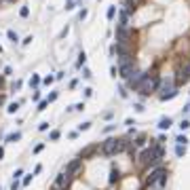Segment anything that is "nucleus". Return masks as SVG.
<instances>
[{"mask_svg": "<svg viewBox=\"0 0 190 190\" xmlns=\"http://www.w3.org/2000/svg\"><path fill=\"white\" fill-rule=\"evenodd\" d=\"M46 127H49V123H40V125H38V129H40V131H44Z\"/></svg>", "mask_w": 190, "mask_h": 190, "instance_id": "nucleus-33", "label": "nucleus"}, {"mask_svg": "<svg viewBox=\"0 0 190 190\" xmlns=\"http://www.w3.org/2000/svg\"><path fill=\"white\" fill-rule=\"evenodd\" d=\"M165 180H167V169H163V167L154 169V171L148 175V184H158V186H163Z\"/></svg>", "mask_w": 190, "mask_h": 190, "instance_id": "nucleus-4", "label": "nucleus"}, {"mask_svg": "<svg viewBox=\"0 0 190 190\" xmlns=\"http://www.w3.org/2000/svg\"><path fill=\"white\" fill-rule=\"evenodd\" d=\"M82 76H85V78H91V72H89V70H87V68L82 70Z\"/></svg>", "mask_w": 190, "mask_h": 190, "instance_id": "nucleus-32", "label": "nucleus"}, {"mask_svg": "<svg viewBox=\"0 0 190 190\" xmlns=\"http://www.w3.org/2000/svg\"><path fill=\"white\" fill-rule=\"evenodd\" d=\"M82 108H85V104H76V106H72L70 110H82Z\"/></svg>", "mask_w": 190, "mask_h": 190, "instance_id": "nucleus-30", "label": "nucleus"}, {"mask_svg": "<svg viewBox=\"0 0 190 190\" xmlns=\"http://www.w3.org/2000/svg\"><path fill=\"white\" fill-rule=\"evenodd\" d=\"M19 15H21V17H28V15H30V9H28V7H23V9L19 11Z\"/></svg>", "mask_w": 190, "mask_h": 190, "instance_id": "nucleus-24", "label": "nucleus"}, {"mask_svg": "<svg viewBox=\"0 0 190 190\" xmlns=\"http://www.w3.org/2000/svg\"><path fill=\"white\" fill-rule=\"evenodd\" d=\"M17 110H19V104H17V102H15V104H11V106H9V112H11V114H15V112H17Z\"/></svg>", "mask_w": 190, "mask_h": 190, "instance_id": "nucleus-22", "label": "nucleus"}, {"mask_svg": "<svg viewBox=\"0 0 190 190\" xmlns=\"http://www.w3.org/2000/svg\"><path fill=\"white\" fill-rule=\"evenodd\" d=\"M188 127H190V121H182V123H180V129H182V131H186Z\"/></svg>", "mask_w": 190, "mask_h": 190, "instance_id": "nucleus-23", "label": "nucleus"}, {"mask_svg": "<svg viewBox=\"0 0 190 190\" xmlns=\"http://www.w3.org/2000/svg\"><path fill=\"white\" fill-rule=\"evenodd\" d=\"M158 154H156V150L154 148H150V150H144L139 154V163L141 165H146V167H154V165H158Z\"/></svg>", "mask_w": 190, "mask_h": 190, "instance_id": "nucleus-3", "label": "nucleus"}, {"mask_svg": "<svg viewBox=\"0 0 190 190\" xmlns=\"http://www.w3.org/2000/svg\"><path fill=\"white\" fill-rule=\"evenodd\" d=\"M177 95V89H171V91H165V93H161V99L163 102H167V99H173Z\"/></svg>", "mask_w": 190, "mask_h": 190, "instance_id": "nucleus-10", "label": "nucleus"}, {"mask_svg": "<svg viewBox=\"0 0 190 190\" xmlns=\"http://www.w3.org/2000/svg\"><path fill=\"white\" fill-rule=\"evenodd\" d=\"M11 190H19V182H17V180L11 184Z\"/></svg>", "mask_w": 190, "mask_h": 190, "instance_id": "nucleus-31", "label": "nucleus"}, {"mask_svg": "<svg viewBox=\"0 0 190 190\" xmlns=\"http://www.w3.org/2000/svg\"><path fill=\"white\" fill-rule=\"evenodd\" d=\"M13 89L17 91V89H21V80H15V85H13Z\"/></svg>", "mask_w": 190, "mask_h": 190, "instance_id": "nucleus-34", "label": "nucleus"}, {"mask_svg": "<svg viewBox=\"0 0 190 190\" xmlns=\"http://www.w3.org/2000/svg\"><path fill=\"white\" fill-rule=\"evenodd\" d=\"M55 186H57V188H66V186H68V173H66V171H63L61 175H57Z\"/></svg>", "mask_w": 190, "mask_h": 190, "instance_id": "nucleus-9", "label": "nucleus"}, {"mask_svg": "<svg viewBox=\"0 0 190 190\" xmlns=\"http://www.w3.org/2000/svg\"><path fill=\"white\" fill-rule=\"evenodd\" d=\"M125 146H127L125 141H118V139H106V141H104V146H102V152H104L106 156H112V154H116V152H121Z\"/></svg>", "mask_w": 190, "mask_h": 190, "instance_id": "nucleus-2", "label": "nucleus"}, {"mask_svg": "<svg viewBox=\"0 0 190 190\" xmlns=\"http://www.w3.org/2000/svg\"><path fill=\"white\" fill-rule=\"evenodd\" d=\"M2 156H4V150H2V148H0V158H2Z\"/></svg>", "mask_w": 190, "mask_h": 190, "instance_id": "nucleus-36", "label": "nucleus"}, {"mask_svg": "<svg viewBox=\"0 0 190 190\" xmlns=\"http://www.w3.org/2000/svg\"><path fill=\"white\" fill-rule=\"evenodd\" d=\"M188 80H190V63L177 72V85H184V82H188Z\"/></svg>", "mask_w": 190, "mask_h": 190, "instance_id": "nucleus-7", "label": "nucleus"}, {"mask_svg": "<svg viewBox=\"0 0 190 190\" xmlns=\"http://www.w3.org/2000/svg\"><path fill=\"white\" fill-rule=\"evenodd\" d=\"M53 80H55V76H46V78H44V85H51Z\"/></svg>", "mask_w": 190, "mask_h": 190, "instance_id": "nucleus-29", "label": "nucleus"}, {"mask_svg": "<svg viewBox=\"0 0 190 190\" xmlns=\"http://www.w3.org/2000/svg\"><path fill=\"white\" fill-rule=\"evenodd\" d=\"M175 141H177V144H184V146H186V144H188V137H186V135H177Z\"/></svg>", "mask_w": 190, "mask_h": 190, "instance_id": "nucleus-19", "label": "nucleus"}, {"mask_svg": "<svg viewBox=\"0 0 190 190\" xmlns=\"http://www.w3.org/2000/svg\"><path fill=\"white\" fill-rule=\"evenodd\" d=\"M51 139H53V141L59 139V131H51Z\"/></svg>", "mask_w": 190, "mask_h": 190, "instance_id": "nucleus-28", "label": "nucleus"}, {"mask_svg": "<svg viewBox=\"0 0 190 190\" xmlns=\"http://www.w3.org/2000/svg\"><path fill=\"white\" fill-rule=\"evenodd\" d=\"M114 15H116V7H110L108 9V19H114Z\"/></svg>", "mask_w": 190, "mask_h": 190, "instance_id": "nucleus-20", "label": "nucleus"}, {"mask_svg": "<svg viewBox=\"0 0 190 190\" xmlns=\"http://www.w3.org/2000/svg\"><path fill=\"white\" fill-rule=\"evenodd\" d=\"M175 154H177V156H184V154H186V146H184V144H177V146H175Z\"/></svg>", "mask_w": 190, "mask_h": 190, "instance_id": "nucleus-16", "label": "nucleus"}, {"mask_svg": "<svg viewBox=\"0 0 190 190\" xmlns=\"http://www.w3.org/2000/svg\"><path fill=\"white\" fill-rule=\"evenodd\" d=\"M19 139H21V133H19V131H15V133L7 135V141H9V144H15V141H19Z\"/></svg>", "mask_w": 190, "mask_h": 190, "instance_id": "nucleus-11", "label": "nucleus"}, {"mask_svg": "<svg viewBox=\"0 0 190 190\" xmlns=\"http://www.w3.org/2000/svg\"><path fill=\"white\" fill-rule=\"evenodd\" d=\"M125 11H129V13L135 11V0H125Z\"/></svg>", "mask_w": 190, "mask_h": 190, "instance_id": "nucleus-15", "label": "nucleus"}, {"mask_svg": "<svg viewBox=\"0 0 190 190\" xmlns=\"http://www.w3.org/2000/svg\"><path fill=\"white\" fill-rule=\"evenodd\" d=\"M89 127H91V123H82V125H78V129H80V131H87Z\"/></svg>", "mask_w": 190, "mask_h": 190, "instance_id": "nucleus-26", "label": "nucleus"}, {"mask_svg": "<svg viewBox=\"0 0 190 190\" xmlns=\"http://www.w3.org/2000/svg\"><path fill=\"white\" fill-rule=\"evenodd\" d=\"M80 165H82L80 158H76V161H72V163H68V165H66V173H68V175H74V173L80 169Z\"/></svg>", "mask_w": 190, "mask_h": 190, "instance_id": "nucleus-8", "label": "nucleus"}, {"mask_svg": "<svg viewBox=\"0 0 190 190\" xmlns=\"http://www.w3.org/2000/svg\"><path fill=\"white\" fill-rule=\"evenodd\" d=\"M9 38H11L13 42H17V40H19V36H17V32H13V30H9Z\"/></svg>", "mask_w": 190, "mask_h": 190, "instance_id": "nucleus-21", "label": "nucleus"}, {"mask_svg": "<svg viewBox=\"0 0 190 190\" xmlns=\"http://www.w3.org/2000/svg\"><path fill=\"white\" fill-rule=\"evenodd\" d=\"M131 30L127 28V26H118L116 28V42L118 44H129V40H131Z\"/></svg>", "mask_w": 190, "mask_h": 190, "instance_id": "nucleus-5", "label": "nucleus"}, {"mask_svg": "<svg viewBox=\"0 0 190 190\" xmlns=\"http://www.w3.org/2000/svg\"><path fill=\"white\" fill-rule=\"evenodd\" d=\"M93 152H95V146H91V148H87V150H82V152H80V156L85 158V156H89V154H93Z\"/></svg>", "mask_w": 190, "mask_h": 190, "instance_id": "nucleus-18", "label": "nucleus"}, {"mask_svg": "<svg viewBox=\"0 0 190 190\" xmlns=\"http://www.w3.org/2000/svg\"><path fill=\"white\" fill-rule=\"evenodd\" d=\"M40 85V78L36 76V74H32V78H30V87H38Z\"/></svg>", "mask_w": 190, "mask_h": 190, "instance_id": "nucleus-17", "label": "nucleus"}, {"mask_svg": "<svg viewBox=\"0 0 190 190\" xmlns=\"http://www.w3.org/2000/svg\"><path fill=\"white\" fill-rule=\"evenodd\" d=\"M161 89H163V93H165V91H171V89H175V87H173V82H171V80H163Z\"/></svg>", "mask_w": 190, "mask_h": 190, "instance_id": "nucleus-14", "label": "nucleus"}, {"mask_svg": "<svg viewBox=\"0 0 190 190\" xmlns=\"http://www.w3.org/2000/svg\"><path fill=\"white\" fill-rule=\"evenodd\" d=\"M186 110H188V112H190V104H188V106H186Z\"/></svg>", "mask_w": 190, "mask_h": 190, "instance_id": "nucleus-37", "label": "nucleus"}, {"mask_svg": "<svg viewBox=\"0 0 190 190\" xmlns=\"http://www.w3.org/2000/svg\"><path fill=\"white\" fill-rule=\"evenodd\" d=\"M4 104V97H2V95H0V106H2Z\"/></svg>", "mask_w": 190, "mask_h": 190, "instance_id": "nucleus-35", "label": "nucleus"}, {"mask_svg": "<svg viewBox=\"0 0 190 190\" xmlns=\"http://www.w3.org/2000/svg\"><path fill=\"white\" fill-rule=\"evenodd\" d=\"M141 78H144V72H137V70H135V72L127 78V85L133 89V91H137V87H139V82H141Z\"/></svg>", "mask_w": 190, "mask_h": 190, "instance_id": "nucleus-6", "label": "nucleus"}, {"mask_svg": "<svg viewBox=\"0 0 190 190\" xmlns=\"http://www.w3.org/2000/svg\"><path fill=\"white\" fill-rule=\"evenodd\" d=\"M169 127H171V118H161L158 129H169Z\"/></svg>", "mask_w": 190, "mask_h": 190, "instance_id": "nucleus-13", "label": "nucleus"}, {"mask_svg": "<svg viewBox=\"0 0 190 190\" xmlns=\"http://www.w3.org/2000/svg\"><path fill=\"white\" fill-rule=\"evenodd\" d=\"M129 15H131V13L123 9V11H121V23H118V26H127V21H129Z\"/></svg>", "mask_w": 190, "mask_h": 190, "instance_id": "nucleus-12", "label": "nucleus"}, {"mask_svg": "<svg viewBox=\"0 0 190 190\" xmlns=\"http://www.w3.org/2000/svg\"><path fill=\"white\" fill-rule=\"evenodd\" d=\"M85 61H87V57H85V53H80V57H78V68L85 66Z\"/></svg>", "mask_w": 190, "mask_h": 190, "instance_id": "nucleus-25", "label": "nucleus"}, {"mask_svg": "<svg viewBox=\"0 0 190 190\" xmlns=\"http://www.w3.org/2000/svg\"><path fill=\"white\" fill-rule=\"evenodd\" d=\"M156 87H158V74L156 72H148V74H144V78H141V82L137 87V93L150 95L152 91H156Z\"/></svg>", "mask_w": 190, "mask_h": 190, "instance_id": "nucleus-1", "label": "nucleus"}, {"mask_svg": "<svg viewBox=\"0 0 190 190\" xmlns=\"http://www.w3.org/2000/svg\"><path fill=\"white\" fill-rule=\"evenodd\" d=\"M46 106H49V102H40V106H38V110L42 112V110H46Z\"/></svg>", "mask_w": 190, "mask_h": 190, "instance_id": "nucleus-27", "label": "nucleus"}]
</instances>
